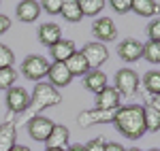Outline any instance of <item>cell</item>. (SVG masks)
<instances>
[{
    "mask_svg": "<svg viewBox=\"0 0 160 151\" xmlns=\"http://www.w3.org/2000/svg\"><path fill=\"white\" fill-rule=\"evenodd\" d=\"M60 102H62V94L58 89L53 87V85H49V83L38 81L37 85H34V89H32V94H30V106H28V111L34 117L41 111H45L49 106H56Z\"/></svg>",
    "mask_w": 160,
    "mask_h": 151,
    "instance_id": "7a4b0ae2",
    "label": "cell"
},
{
    "mask_svg": "<svg viewBox=\"0 0 160 151\" xmlns=\"http://www.w3.org/2000/svg\"><path fill=\"white\" fill-rule=\"evenodd\" d=\"M149 151H160V149H149Z\"/></svg>",
    "mask_w": 160,
    "mask_h": 151,
    "instance_id": "f35d334b",
    "label": "cell"
},
{
    "mask_svg": "<svg viewBox=\"0 0 160 151\" xmlns=\"http://www.w3.org/2000/svg\"><path fill=\"white\" fill-rule=\"evenodd\" d=\"M143 121H145V132H158L160 130V113L152 106H143Z\"/></svg>",
    "mask_w": 160,
    "mask_h": 151,
    "instance_id": "7402d4cb",
    "label": "cell"
},
{
    "mask_svg": "<svg viewBox=\"0 0 160 151\" xmlns=\"http://www.w3.org/2000/svg\"><path fill=\"white\" fill-rule=\"evenodd\" d=\"M130 11L137 13L139 17H154L156 13H160V7L156 0H132Z\"/></svg>",
    "mask_w": 160,
    "mask_h": 151,
    "instance_id": "44dd1931",
    "label": "cell"
},
{
    "mask_svg": "<svg viewBox=\"0 0 160 151\" xmlns=\"http://www.w3.org/2000/svg\"><path fill=\"white\" fill-rule=\"evenodd\" d=\"M105 151H126L120 143H105Z\"/></svg>",
    "mask_w": 160,
    "mask_h": 151,
    "instance_id": "836d02e7",
    "label": "cell"
},
{
    "mask_svg": "<svg viewBox=\"0 0 160 151\" xmlns=\"http://www.w3.org/2000/svg\"><path fill=\"white\" fill-rule=\"evenodd\" d=\"M11 151H30V147H26V145H15Z\"/></svg>",
    "mask_w": 160,
    "mask_h": 151,
    "instance_id": "d590c367",
    "label": "cell"
},
{
    "mask_svg": "<svg viewBox=\"0 0 160 151\" xmlns=\"http://www.w3.org/2000/svg\"><path fill=\"white\" fill-rule=\"evenodd\" d=\"M62 2L64 0H41V11H45L47 15H60L62 11Z\"/></svg>",
    "mask_w": 160,
    "mask_h": 151,
    "instance_id": "4316f807",
    "label": "cell"
},
{
    "mask_svg": "<svg viewBox=\"0 0 160 151\" xmlns=\"http://www.w3.org/2000/svg\"><path fill=\"white\" fill-rule=\"evenodd\" d=\"M60 15L71 21V24H79L83 19V13H81V7H79V0H64L62 2V11Z\"/></svg>",
    "mask_w": 160,
    "mask_h": 151,
    "instance_id": "d6986e66",
    "label": "cell"
},
{
    "mask_svg": "<svg viewBox=\"0 0 160 151\" xmlns=\"http://www.w3.org/2000/svg\"><path fill=\"white\" fill-rule=\"evenodd\" d=\"M105 143H107V140L102 139V136H96V139L88 140L83 147H86V151H105Z\"/></svg>",
    "mask_w": 160,
    "mask_h": 151,
    "instance_id": "f546056e",
    "label": "cell"
},
{
    "mask_svg": "<svg viewBox=\"0 0 160 151\" xmlns=\"http://www.w3.org/2000/svg\"><path fill=\"white\" fill-rule=\"evenodd\" d=\"M115 130L130 140H137L145 134V121H143V106L141 104H124L115 111L113 117Z\"/></svg>",
    "mask_w": 160,
    "mask_h": 151,
    "instance_id": "6da1fadb",
    "label": "cell"
},
{
    "mask_svg": "<svg viewBox=\"0 0 160 151\" xmlns=\"http://www.w3.org/2000/svg\"><path fill=\"white\" fill-rule=\"evenodd\" d=\"M143 58L152 64H160V43L156 40L143 43Z\"/></svg>",
    "mask_w": 160,
    "mask_h": 151,
    "instance_id": "d4e9b609",
    "label": "cell"
},
{
    "mask_svg": "<svg viewBox=\"0 0 160 151\" xmlns=\"http://www.w3.org/2000/svg\"><path fill=\"white\" fill-rule=\"evenodd\" d=\"M15 64V53L11 51V47L0 43V68H9Z\"/></svg>",
    "mask_w": 160,
    "mask_h": 151,
    "instance_id": "83f0119b",
    "label": "cell"
},
{
    "mask_svg": "<svg viewBox=\"0 0 160 151\" xmlns=\"http://www.w3.org/2000/svg\"><path fill=\"white\" fill-rule=\"evenodd\" d=\"M68 140H71L68 128L62 126V124H56L53 130H51V134H49V139L45 140V143H47L49 149H66L68 147Z\"/></svg>",
    "mask_w": 160,
    "mask_h": 151,
    "instance_id": "9a60e30c",
    "label": "cell"
},
{
    "mask_svg": "<svg viewBox=\"0 0 160 151\" xmlns=\"http://www.w3.org/2000/svg\"><path fill=\"white\" fill-rule=\"evenodd\" d=\"M64 151H86V147L83 145H68Z\"/></svg>",
    "mask_w": 160,
    "mask_h": 151,
    "instance_id": "e575fe53",
    "label": "cell"
},
{
    "mask_svg": "<svg viewBox=\"0 0 160 151\" xmlns=\"http://www.w3.org/2000/svg\"><path fill=\"white\" fill-rule=\"evenodd\" d=\"M143 87L148 89L149 96L160 94V70H149L143 77Z\"/></svg>",
    "mask_w": 160,
    "mask_h": 151,
    "instance_id": "603a6c76",
    "label": "cell"
},
{
    "mask_svg": "<svg viewBox=\"0 0 160 151\" xmlns=\"http://www.w3.org/2000/svg\"><path fill=\"white\" fill-rule=\"evenodd\" d=\"M4 102H7V109H9L11 117H15V115H22L28 111V106H30V94L22 85H13L11 89H7Z\"/></svg>",
    "mask_w": 160,
    "mask_h": 151,
    "instance_id": "277c9868",
    "label": "cell"
},
{
    "mask_svg": "<svg viewBox=\"0 0 160 151\" xmlns=\"http://www.w3.org/2000/svg\"><path fill=\"white\" fill-rule=\"evenodd\" d=\"M148 106H152L154 111H158V113H160V94H156V96H149Z\"/></svg>",
    "mask_w": 160,
    "mask_h": 151,
    "instance_id": "d6a6232c",
    "label": "cell"
},
{
    "mask_svg": "<svg viewBox=\"0 0 160 151\" xmlns=\"http://www.w3.org/2000/svg\"><path fill=\"white\" fill-rule=\"evenodd\" d=\"M111 9L115 13H120V15H124V13H130V7H132V0H109Z\"/></svg>",
    "mask_w": 160,
    "mask_h": 151,
    "instance_id": "f1b7e54d",
    "label": "cell"
},
{
    "mask_svg": "<svg viewBox=\"0 0 160 151\" xmlns=\"http://www.w3.org/2000/svg\"><path fill=\"white\" fill-rule=\"evenodd\" d=\"M139 85H141V79L132 68H122L115 73V85L113 87L118 89V94L122 98H132L139 92Z\"/></svg>",
    "mask_w": 160,
    "mask_h": 151,
    "instance_id": "3957f363",
    "label": "cell"
},
{
    "mask_svg": "<svg viewBox=\"0 0 160 151\" xmlns=\"http://www.w3.org/2000/svg\"><path fill=\"white\" fill-rule=\"evenodd\" d=\"M92 32L98 38V43L105 45V43H111V40L118 38V26H115V21L111 17H98L94 21V26H92Z\"/></svg>",
    "mask_w": 160,
    "mask_h": 151,
    "instance_id": "9c48e42d",
    "label": "cell"
},
{
    "mask_svg": "<svg viewBox=\"0 0 160 151\" xmlns=\"http://www.w3.org/2000/svg\"><path fill=\"white\" fill-rule=\"evenodd\" d=\"M122 106V96L118 94L115 87H107L102 89L100 94H96V109H120Z\"/></svg>",
    "mask_w": 160,
    "mask_h": 151,
    "instance_id": "5bb4252c",
    "label": "cell"
},
{
    "mask_svg": "<svg viewBox=\"0 0 160 151\" xmlns=\"http://www.w3.org/2000/svg\"><path fill=\"white\" fill-rule=\"evenodd\" d=\"M79 7L83 17H96L105 9V0H79Z\"/></svg>",
    "mask_w": 160,
    "mask_h": 151,
    "instance_id": "cb8c5ba5",
    "label": "cell"
},
{
    "mask_svg": "<svg viewBox=\"0 0 160 151\" xmlns=\"http://www.w3.org/2000/svg\"><path fill=\"white\" fill-rule=\"evenodd\" d=\"M81 55L86 58L88 66H90V70H92V68L102 66V64L109 60V49H107V45H102L98 40H92V43H88L86 47L81 49Z\"/></svg>",
    "mask_w": 160,
    "mask_h": 151,
    "instance_id": "ba28073f",
    "label": "cell"
},
{
    "mask_svg": "<svg viewBox=\"0 0 160 151\" xmlns=\"http://www.w3.org/2000/svg\"><path fill=\"white\" fill-rule=\"evenodd\" d=\"M60 38H62V28L58 24H43L38 28V40H41L45 47L56 45Z\"/></svg>",
    "mask_w": 160,
    "mask_h": 151,
    "instance_id": "ac0fdd59",
    "label": "cell"
},
{
    "mask_svg": "<svg viewBox=\"0 0 160 151\" xmlns=\"http://www.w3.org/2000/svg\"><path fill=\"white\" fill-rule=\"evenodd\" d=\"M0 2H2V0H0Z\"/></svg>",
    "mask_w": 160,
    "mask_h": 151,
    "instance_id": "ab89813d",
    "label": "cell"
},
{
    "mask_svg": "<svg viewBox=\"0 0 160 151\" xmlns=\"http://www.w3.org/2000/svg\"><path fill=\"white\" fill-rule=\"evenodd\" d=\"M45 151H64V149H49V147H47V149H45Z\"/></svg>",
    "mask_w": 160,
    "mask_h": 151,
    "instance_id": "8d00e7d4",
    "label": "cell"
},
{
    "mask_svg": "<svg viewBox=\"0 0 160 151\" xmlns=\"http://www.w3.org/2000/svg\"><path fill=\"white\" fill-rule=\"evenodd\" d=\"M15 145H17V126L11 117L4 124H0V151H11Z\"/></svg>",
    "mask_w": 160,
    "mask_h": 151,
    "instance_id": "7c38bea8",
    "label": "cell"
},
{
    "mask_svg": "<svg viewBox=\"0 0 160 151\" xmlns=\"http://www.w3.org/2000/svg\"><path fill=\"white\" fill-rule=\"evenodd\" d=\"M9 30H11V19L7 15H0V34L9 32Z\"/></svg>",
    "mask_w": 160,
    "mask_h": 151,
    "instance_id": "1f68e13d",
    "label": "cell"
},
{
    "mask_svg": "<svg viewBox=\"0 0 160 151\" xmlns=\"http://www.w3.org/2000/svg\"><path fill=\"white\" fill-rule=\"evenodd\" d=\"M66 68H68V73L73 77H83L90 70V66H88V62H86V58L81 55V51H75L73 55L66 60Z\"/></svg>",
    "mask_w": 160,
    "mask_h": 151,
    "instance_id": "ffe728a7",
    "label": "cell"
},
{
    "mask_svg": "<svg viewBox=\"0 0 160 151\" xmlns=\"http://www.w3.org/2000/svg\"><path fill=\"white\" fill-rule=\"evenodd\" d=\"M38 15H41V4H38L37 0H22L17 4V17H19V21L32 24V21L38 19Z\"/></svg>",
    "mask_w": 160,
    "mask_h": 151,
    "instance_id": "2e32d148",
    "label": "cell"
},
{
    "mask_svg": "<svg viewBox=\"0 0 160 151\" xmlns=\"http://www.w3.org/2000/svg\"><path fill=\"white\" fill-rule=\"evenodd\" d=\"M118 55L124 62H137L143 58V43H139L137 38H124L118 45Z\"/></svg>",
    "mask_w": 160,
    "mask_h": 151,
    "instance_id": "30bf717a",
    "label": "cell"
},
{
    "mask_svg": "<svg viewBox=\"0 0 160 151\" xmlns=\"http://www.w3.org/2000/svg\"><path fill=\"white\" fill-rule=\"evenodd\" d=\"M118 111V109H115ZM113 109H90V111H81L77 115V124L79 128H92V126H100V124H113L115 117Z\"/></svg>",
    "mask_w": 160,
    "mask_h": 151,
    "instance_id": "5b68a950",
    "label": "cell"
},
{
    "mask_svg": "<svg viewBox=\"0 0 160 151\" xmlns=\"http://www.w3.org/2000/svg\"><path fill=\"white\" fill-rule=\"evenodd\" d=\"M75 51H77L75 49V43L68 40V38H60L56 45L49 47V53H51V58H53V62H66Z\"/></svg>",
    "mask_w": 160,
    "mask_h": 151,
    "instance_id": "e0dca14e",
    "label": "cell"
},
{
    "mask_svg": "<svg viewBox=\"0 0 160 151\" xmlns=\"http://www.w3.org/2000/svg\"><path fill=\"white\" fill-rule=\"evenodd\" d=\"M83 87L92 94H100L102 89L107 87V75L98 70V68H92L83 75Z\"/></svg>",
    "mask_w": 160,
    "mask_h": 151,
    "instance_id": "4fadbf2b",
    "label": "cell"
},
{
    "mask_svg": "<svg viewBox=\"0 0 160 151\" xmlns=\"http://www.w3.org/2000/svg\"><path fill=\"white\" fill-rule=\"evenodd\" d=\"M15 81H17V73H15V68L9 66V68H0V89L4 92V89H11L15 85Z\"/></svg>",
    "mask_w": 160,
    "mask_h": 151,
    "instance_id": "484cf974",
    "label": "cell"
},
{
    "mask_svg": "<svg viewBox=\"0 0 160 151\" xmlns=\"http://www.w3.org/2000/svg\"><path fill=\"white\" fill-rule=\"evenodd\" d=\"M126 151H141V149H137V147H132V149H126Z\"/></svg>",
    "mask_w": 160,
    "mask_h": 151,
    "instance_id": "74e56055",
    "label": "cell"
},
{
    "mask_svg": "<svg viewBox=\"0 0 160 151\" xmlns=\"http://www.w3.org/2000/svg\"><path fill=\"white\" fill-rule=\"evenodd\" d=\"M47 79H49V85H53L58 89V87H66L73 81V75L68 73V68H66L64 62H53V64H49Z\"/></svg>",
    "mask_w": 160,
    "mask_h": 151,
    "instance_id": "8fae6325",
    "label": "cell"
},
{
    "mask_svg": "<svg viewBox=\"0 0 160 151\" xmlns=\"http://www.w3.org/2000/svg\"><path fill=\"white\" fill-rule=\"evenodd\" d=\"M47 70H49V62L43 55H28L22 62V75L30 81H37V83L43 77H47Z\"/></svg>",
    "mask_w": 160,
    "mask_h": 151,
    "instance_id": "8992f818",
    "label": "cell"
},
{
    "mask_svg": "<svg viewBox=\"0 0 160 151\" xmlns=\"http://www.w3.org/2000/svg\"><path fill=\"white\" fill-rule=\"evenodd\" d=\"M148 36H149V40L160 43V19H154V21L148 26Z\"/></svg>",
    "mask_w": 160,
    "mask_h": 151,
    "instance_id": "4dcf8cb0",
    "label": "cell"
},
{
    "mask_svg": "<svg viewBox=\"0 0 160 151\" xmlns=\"http://www.w3.org/2000/svg\"><path fill=\"white\" fill-rule=\"evenodd\" d=\"M53 126H56V124H53L51 119L43 117V115H34V117H30V119H28L26 130H28L30 139H34L37 143H45V140L49 139Z\"/></svg>",
    "mask_w": 160,
    "mask_h": 151,
    "instance_id": "52a82bcc",
    "label": "cell"
}]
</instances>
